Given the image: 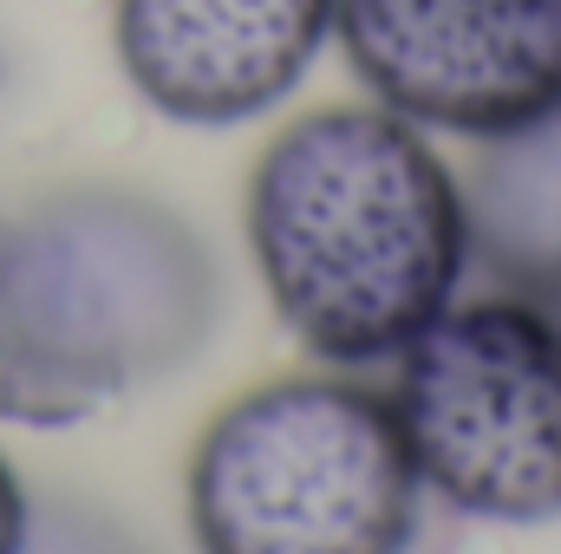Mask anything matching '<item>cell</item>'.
Listing matches in <instances>:
<instances>
[{
	"label": "cell",
	"instance_id": "6da1fadb",
	"mask_svg": "<svg viewBox=\"0 0 561 554\" xmlns=\"http://www.w3.org/2000/svg\"><path fill=\"white\" fill-rule=\"evenodd\" d=\"M242 229L275 320L333 372L392 366L470 275L463 176L379 99L280 125L249 170Z\"/></svg>",
	"mask_w": 561,
	"mask_h": 554
},
{
	"label": "cell",
	"instance_id": "7a4b0ae2",
	"mask_svg": "<svg viewBox=\"0 0 561 554\" xmlns=\"http://www.w3.org/2000/svg\"><path fill=\"white\" fill-rule=\"evenodd\" d=\"M222 313L209 242L163 196L72 183L0 209V417L72 430L190 366Z\"/></svg>",
	"mask_w": 561,
	"mask_h": 554
},
{
	"label": "cell",
	"instance_id": "3957f363",
	"mask_svg": "<svg viewBox=\"0 0 561 554\" xmlns=\"http://www.w3.org/2000/svg\"><path fill=\"white\" fill-rule=\"evenodd\" d=\"M183 509L196 554H412L424 483L392 399L327 366L209 417Z\"/></svg>",
	"mask_w": 561,
	"mask_h": 554
},
{
	"label": "cell",
	"instance_id": "277c9868",
	"mask_svg": "<svg viewBox=\"0 0 561 554\" xmlns=\"http://www.w3.org/2000/svg\"><path fill=\"white\" fill-rule=\"evenodd\" d=\"M392 417L424 496L529 529L561 516V313L523 293L450 300L392 359Z\"/></svg>",
	"mask_w": 561,
	"mask_h": 554
},
{
	"label": "cell",
	"instance_id": "5b68a950",
	"mask_svg": "<svg viewBox=\"0 0 561 554\" xmlns=\"http://www.w3.org/2000/svg\"><path fill=\"white\" fill-rule=\"evenodd\" d=\"M366 99L444 138H503L561 105V0H333Z\"/></svg>",
	"mask_w": 561,
	"mask_h": 554
},
{
	"label": "cell",
	"instance_id": "8992f818",
	"mask_svg": "<svg viewBox=\"0 0 561 554\" xmlns=\"http://www.w3.org/2000/svg\"><path fill=\"white\" fill-rule=\"evenodd\" d=\"M112 39L157 118L229 131L294 99L333 39V0H118Z\"/></svg>",
	"mask_w": 561,
	"mask_h": 554
},
{
	"label": "cell",
	"instance_id": "52a82bcc",
	"mask_svg": "<svg viewBox=\"0 0 561 554\" xmlns=\"http://www.w3.org/2000/svg\"><path fill=\"white\" fill-rule=\"evenodd\" d=\"M470 268H490L503 293L561 313V105L483 138L463 170Z\"/></svg>",
	"mask_w": 561,
	"mask_h": 554
},
{
	"label": "cell",
	"instance_id": "ba28073f",
	"mask_svg": "<svg viewBox=\"0 0 561 554\" xmlns=\"http://www.w3.org/2000/svg\"><path fill=\"white\" fill-rule=\"evenodd\" d=\"M26 529H33V509H26V489L0 450V554H20L26 549Z\"/></svg>",
	"mask_w": 561,
	"mask_h": 554
}]
</instances>
